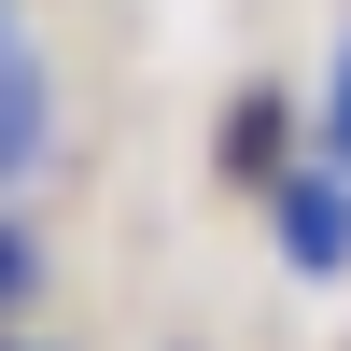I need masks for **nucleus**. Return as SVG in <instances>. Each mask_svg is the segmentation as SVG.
Segmentation results:
<instances>
[{
  "label": "nucleus",
  "instance_id": "nucleus-1",
  "mask_svg": "<svg viewBox=\"0 0 351 351\" xmlns=\"http://www.w3.org/2000/svg\"><path fill=\"white\" fill-rule=\"evenodd\" d=\"M267 225H281V267L295 281H337L351 267V169L324 155V169H281L267 183Z\"/></svg>",
  "mask_w": 351,
  "mask_h": 351
},
{
  "label": "nucleus",
  "instance_id": "nucleus-2",
  "mask_svg": "<svg viewBox=\"0 0 351 351\" xmlns=\"http://www.w3.org/2000/svg\"><path fill=\"white\" fill-rule=\"evenodd\" d=\"M43 155H56V71L28 43H0V197L43 183Z\"/></svg>",
  "mask_w": 351,
  "mask_h": 351
},
{
  "label": "nucleus",
  "instance_id": "nucleus-4",
  "mask_svg": "<svg viewBox=\"0 0 351 351\" xmlns=\"http://www.w3.org/2000/svg\"><path fill=\"white\" fill-rule=\"evenodd\" d=\"M28 281H43V239H28L14 211H0V324H14V309H28Z\"/></svg>",
  "mask_w": 351,
  "mask_h": 351
},
{
  "label": "nucleus",
  "instance_id": "nucleus-6",
  "mask_svg": "<svg viewBox=\"0 0 351 351\" xmlns=\"http://www.w3.org/2000/svg\"><path fill=\"white\" fill-rule=\"evenodd\" d=\"M0 43H14V0H0Z\"/></svg>",
  "mask_w": 351,
  "mask_h": 351
},
{
  "label": "nucleus",
  "instance_id": "nucleus-3",
  "mask_svg": "<svg viewBox=\"0 0 351 351\" xmlns=\"http://www.w3.org/2000/svg\"><path fill=\"white\" fill-rule=\"evenodd\" d=\"M225 169H239L253 197L281 183V99H239V112H225Z\"/></svg>",
  "mask_w": 351,
  "mask_h": 351
},
{
  "label": "nucleus",
  "instance_id": "nucleus-5",
  "mask_svg": "<svg viewBox=\"0 0 351 351\" xmlns=\"http://www.w3.org/2000/svg\"><path fill=\"white\" fill-rule=\"evenodd\" d=\"M324 155L351 169V56H337V99H324Z\"/></svg>",
  "mask_w": 351,
  "mask_h": 351
}]
</instances>
